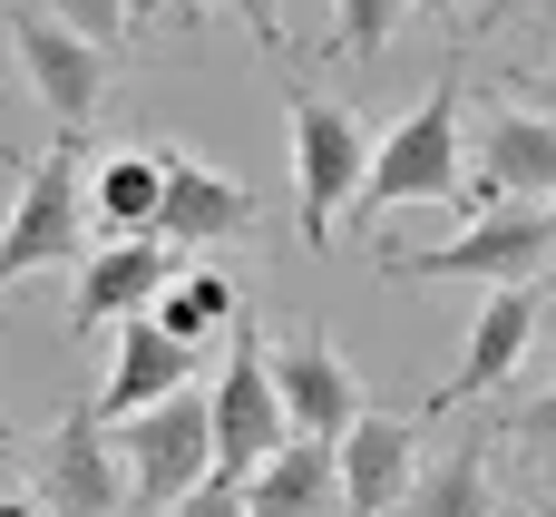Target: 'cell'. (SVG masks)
<instances>
[{"label": "cell", "mask_w": 556, "mask_h": 517, "mask_svg": "<svg viewBox=\"0 0 556 517\" xmlns=\"http://www.w3.org/2000/svg\"><path fill=\"white\" fill-rule=\"evenodd\" d=\"M518 10H528V0H479V10H469V29H498V20H518Z\"/></svg>", "instance_id": "83f0119b"}, {"label": "cell", "mask_w": 556, "mask_h": 517, "mask_svg": "<svg viewBox=\"0 0 556 517\" xmlns=\"http://www.w3.org/2000/svg\"><path fill=\"white\" fill-rule=\"evenodd\" d=\"M127 20H137V29H195L205 0H127Z\"/></svg>", "instance_id": "cb8c5ba5"}, {"label": "cell", "mask_w": 556, "mask_h": 517, "mask_svg": "<svg viewBox=\"0 0 556 517\" xmlns=\"http://www.w3.org/2000/svg\"><path fill=\"white\" fill-rule=\"evenodd\" d=\"M78 244H88V186H78L68 137H49L39 156H20V196H10V225H0V293L20 274L78 264Z\"/></svg>", "instance_id": "5b68a950"}, {"label": "cell", "mask_w": 556, "mask_h": 517, "mask_svg": "<svg viewBox=\"0 0 556 517\" xmlns=\"http://www.w3.org/2000/svg\"><path fill=\"white\" fill-rule=\"evenodd\" d=\"M254 186L244 176H225V166H195V156H166V215H156V235L176 244V254H205V244H225V235H254Z\"/></svg>", "instance_id": "5bb4252c"}, {"label": "cell", "mask_w": 556, "mask_h": 517, "mask_svg": "<svg viewBox=\"0 0 556 517\" xmlns=\"http://www.w3.org/2000/svg\"><path fill=\"white\" fill-rule=\"evenodd\" d=\"M127 459H117V440H108V420L98 411H68L59 430H49V459H39V508L49 517H127Z\"/></svg>", "instance_id": "9c48e42d"}, {"label": "cell", "mask_w": 556, "mask_h": 517, "mask_svg": "<svg viewBox=\"0 0 556 517\" xmlns=\"http://www.w3.org/2000/svg\"><path fill=\"white\" fill-rule=\"evenodd\" d=\"M479 186L498 205H547L556 196V117H528V108H489L479 117Z\"/></svg>", "instance_id": "9a60e30c"}, {"label": "cell", "mask_w": 556, "mask_h": 517, "mask_svg": "<svg viewBox=\"0 0 556 517\" xmlns=\"http://www.w3.org/2000/svg\"><path fill=\"white\" fill-rule=\"evenodd\" d=\"M186 264H176V244L166 235H127V244H98L88 264H78V303H68V332L88 342V332H108V323H147L156 313V293L176 283Z\"/></svg>", "instance_id": "30bf717a"}, {"label": "cell", "mask_w": 556, "mask_h": 517, "mask_svg": "<svg viewBox=\"0 0 556 517\" xmlns=\"http://www.w3.org/2000/svg\"><path fill=\"white\" fill-rule=\"evenodd\" d=\"M538 352L556 362V274H547V323H538Z\"/></svg>", "instance_id": "f1b7e54d"}, {"label": "cell", "mask_w": 556, "mask_h": 517, "mask_svg": "<svg viewBox=\"0 0 556 517\" xmlns=\"http://www.w3.org/2000/svg\"><path fill=\"white\" fill-rule=\"evenodd\" d=\"M498 440H528V450H556V391H538V401H518V420H508Z\"/></svg>", "instance_id": "603a6c76"}, {"label": "cell", "mask_w": 556, "mask_h": 517, "mask_svg": "<svg viewBox=\"0 0 556 517\" xmlns=\"http://www.w3.org/2000/svg\"><path fill=\"white\" fill-rule=\"evenodd\" d=\"M205 10H225L254 49H283V0H205Z\"/></svg>", "instance_id": "7402d4cb"}, {"label": "cell", "mask_w": 556, "mask_h": 517, "mask_svg": "<svg viewBox=\"0 0 556 517\" xmlns=\"http://www.w3.org/2000/svg\"><path fill=\"white\" fill-rule=\"evenodd\" d=\"M10 59H20L29 98L49 108V137L78 147V137L98 127V108H108V59H98L59 10H49V20H39V10H10Z\"/></svg>", "instance_id": "52a82bcc"}, {"label": "cell", "mask_w": 556, "mask_h": 517, "mask_svg": "<svg viewBox=\"0 0 556 517\" xmlns=\"http://www.w3.org/2000/svg\"><path fill=\"white\" fill-rule=\"evenodd\" d=\"M391 205H459L469 225L498 215V196L469 176L459 156V78H440L401 127H381V156H371V186H362V215H391Z\"/></svg>", "instance_id": "6da1fadb"}, {"label": "cell", "mask_w": 556, "mask_h": 517, "mask_svg": "<svg viewBox=\"0 0 556 517\" xmlns=\"http://www.w3.org/2000/svg\"><path fill=\"white\" fill-rule=\"evenodd\" d=\"M283 117H293V215H303V244H332V225H342V205H362L381 147H371V127L342 98H323L303 78H283Z\"/></svg>", "instance_id": "7a4b0ae2"}, {"label": "cell", "mask_w": 556, "mask_h": 517, "mask_svg": "<svg viewBox=\"0 0 556 517\" xmlns=\"http://www.w3.org/2000/svg\"><path fill=\"white\" fill-rule=\"evenodd\" d=\"M0 517H49V508L39 499H0Z\"/></svg>", "instance_id": "f546056e"}, {"label": "cell", "mask_w": 556, "mask_h": 517, "mask_svg": "<svg viewBox=\"0 0 556 517\" xmlns=\"http://www.w3.org/2000/svg\"><path fill=\"white\" fill-rule=\"evenodd\" d=\"M195 342H176L156 313L147 323H127L117 332V352H108V371H98V420H137V411H156V401H176V391H195Z\"/></svg>", "instance_id": "7c38bea8"}, {"label": "cell", "mask_w": 556, "mask_h": 517, "mask_svg": "<svg viewBox=\"0 0 556 517\" xmlns=\"http://www.w3.org/2000/svg\"><path fill=\"white\" fill-rule=\"evenodd\" d=\"M117 459H127V489H137L147 517H166V508H186L195 489H215V391H176V401L137 411L127 440H117Z\"/></svg>", "instance_id": "8992f818"}, {"label": "cell", "mask_w": 556, "mask_h": 517, "mask_svg": "<svg viewBox=\"0 0 556 517\" xmlns=\"http://www.w3.org/2000/svg\"><path fill=\"white\" fill-rule=\"evenodd\" d=\"M498 517H547V508H498Z\"/></svg>", "instance_id": "4dcf8cb0"}, {"label": "cell", "mask_w": 556, "mask_h": 517, "mask_svg": "<svg viewBox=\"0 0 556 517\" xmlns=\"http://www.w3.org/2000/svg\"><path fill=\"white\" fill-rule=\"evenodd\" d=\"M156 323H166L176 342H195V352H205V332H235V323H244V293H235V274L186 264V274L156 293Z\"/></svg>", "instance_id": "d6986e66"}, {"label": "cell", "mask_w": 556, "mask_h": 517, "mask_svg": "<svg viewBox=\"0 0 556 517\" xmlns=\"http://www.w3.org/2000/svg\"><path fill=\"white\" fill-rule=\"evenodd\" d=\"M538 323H547V283H508V293H489L479 323H469V352H459V371L430 391V411H459V401L498 391V381L538 352Z\"/></svg>", "instance_id": "8fae6325"}, {"label": "cell", "mask_w": 556, "mask_h": 517, "mask_svg": "<svg viewBox=\"0 0 556 517\" xmlns=\"http://www.w3.org/2000/svg\"><path fill=\"white\" fill-rule=\"evenodd\" d=\"M508 108H528V117H556V68H528V78H508Z\"/></svg>", "instance_id": "d4e9b609"}, {"label": "cell", "mask_w": 556, "mask_h": 517, "mask_svg": "<svg viewBox=\"0 0 556 517\" xmlns=\"http://www.w3.org/2000/svg\"><path fill=\"white\" fill-rule=\"evenodd\" d=\"M156 215H166V156H108L98 176H88V225H98V244H127V235H156Z\"/></svg>", "instance_id": "e0dca14e"}, {"label": "cell", "mask_w": 556, "mask_h": 517, "mask_svg": "<svg viewBox=\"0 0 556 517\" xmlns=\"http://www.w3.org/2000/svg\"><path fill=\"white\" fill-rule=\"evenodd\" d=\"M244 517H352L342 508V450L332 440H293L283 459H264L244 479Z\"/></svg>", "instance_id": "2e32d148"}, {"label": "cell", "mask_w": 556, "mask_h": 517, "mask_svg": "<svg viewBox=\"0 0 556 517\" xmlns=\"http://www.w3.org/2000/svg\"><path fill=\"white\" fill-rule=\"evenodd\" d=\"M166 517H244V489H225V479H215V489H195L186 508H166Z\"/></svg>", "instance_id": "484cf974"}, {"label": "cell", "mask_w": 556, "mask_h": 517, "mask_svg": "<svg viewBox=\"0 0 556 517\" xmlns=\"http://www.w3.org/2000/svg\"><path fill=\"white\" fill-rule=\"evenodd\" d=\"M274 391H283V411H293V440H332V450H342V440L371 420V401H362V381H352V362L332 352L323 323H303V332L274 342Z\"/></svg>", "instance_id": "ba28073f"}, {"label": "cell", "mask_w": 556, "mask_h": 517, "mask_svg": "<svg viewBox=\"0 0 556 517\" xmlns=\"http://www.w3.org/2000/svg\"><path fill=\"white\" fill-rule=\"evenodd\" d=\"M283 450H293V411L274 391V332L264 323H235L225 332V371H215V479L244 489Z\"/></svg>", "instance_id": "277c9868"}, {"label": "cell", "mask_w": 556, "mask_h": 517, "mask_svg": "<svg viewBox=\"0 0 556 517\" xmlns=\"http://www.w3.org/2000/svg\"><path fill=\"white\" fill-rule=\"evenodd\" d=\"M401 517H498V459H489L479 440L450 450V459H430Z\"/></svg>", "instance_id": "ac0fdd59"}, {"label": "cell", "mask_w": 556, "mask_h": 517, "mask_svg": "<svg viewBox=\"0 0 556 517\" xmlns=\"http://www.w3.org/2000/svg\"><path fill=\"white\" fill-rule=\"evenodd\" d=\"M0 459H10V440H0Z\"/></svg>", "instance_id": "1f68e13d"}, {"label": "cell", "mask_w": 556, "mask_h": 517, "mask_svg": "<svg viewBox=\"0 0 556 517\" xmlns=\"http://www.w3.org/2000/svg\"><path fill=\"white\" fill-rule=\"evenodd\" d=\"M401 283H489V293H508V283H547L556 274V205H498V215H479V225H459L450 244H430V254H381Z\"/></svg>", "instance_id": "3957f363"}, {"label": "cell", "mask_w": 556, "mask_h": 517, "mask_svg": "<svg viewBox=\"0 0 556 517\" xmlns=\"http://www.w3.org/2000/svg\"><path fill=\"white\" fill-rule=\"evenodd\" d=\"M410 10H420V20H450V29H469V10H479V0H410Z\"/></svg>", "instance_id": "4316f807"}, {"label": "cell", "mask_w": 556, "mask_h": 517, "mask_svg": "<svg viewBox=\"0 0 556 517\" xmlns=\"http://www.w3.org/2000/svg\"><path fill=\"white\" fill-rule=\"evenodd\" d=\"M59 20H68L98 59H117V49H127V29H137V20H127V0H59Z\"/></svg>", "instance_id": "44dd1931"}, {"label": "cell", "mask_w": 556, "mask_h": 517, "mask_svg": "<svg viewBox=\"0 0 556 517\" xmlns=\"http://www.w3.org/2000/svg\"><path fill=\"white\" fill-rule=\"evenodd\" d=\"M420 420H401V411H371L352 440H342V508L352 517H401L410 508V489H420Z\"/></svg>", "instance_id": "4fadbf2b"}, {"label": "cell", "mask_w": 556, "mask_h": 517, "mask_svg": "<svg viewBox=\"0 0 556 517\" xmlns=\"http://www.w3.org/2000/svg\"><path fill=\"white\" fill-rule=\"evenodd\" d=\"M401 20H410V0H332V59H381L391 39H401Z\"/></svg>", "instance_id": "ffe728a7"}]
</instances>
